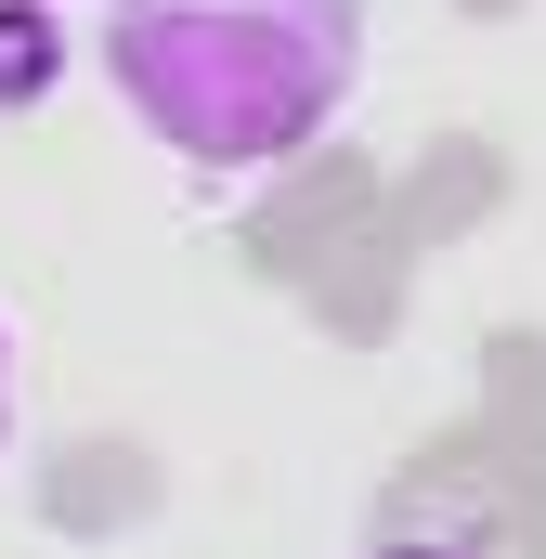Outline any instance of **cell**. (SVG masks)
Here are the masks:
<instances>
[{
    "instance_id": "1",
    "label": "cell",
    "mask_w": 546,
    "mask_h": 559,
    "mask_svg": "<svg viewBox=\"0 0 546 559\" xmlns=\"http://www.w3.org/2000/svg\"><path fill=\"white\" fill-rule=\"evenodd\" d=\"M105 79L195 169H273L365 79V0H118Z\"/></svg>"
},
{
    "instance_id": "2",
    "label": "cell",
    "mask_w": 546,
    "mask_h": 559,
    "mask_svg": "<svg viewBox=\"0 0 546 559\" xmlns=\"http://www.w3.org/2000/svg\"><path fill=\"white\" fill-rule=\"evenodd\" d=\"M52 66H66L52 0H0V105H39V92H52Z\"/></svg>"
},
{
    "instance_id": "4",
    "label": "cell",
    "mask_w": 546,
    "mask_h": 559,
    "mask_svg": "<svg viewBox=\"0 0 546 559\" xmlns=\"http://www.w3.org/2000/svg\"><path fill=\"white\" fill-rule=\"evenodd\" d=\"M0 417H13V352H0Z\"/></svg>"
},
{
    "instance_id": "3",
    "label": "cell",
    "mask_w": 546,
    "mask_h": 559,
    "mask_svg": "<svg viewBox=\"0 0 546 559\" xmlns=\"http://www.w3.org/2000/svg\"><path fill=\"white\" fill-rule=\"evenodd\" d=\"M378 559H468V547H378Z\"/></svg>"
}]
</instances>
